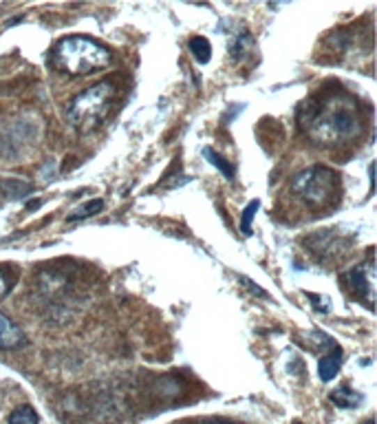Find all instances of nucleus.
I'll list each match as a JSON object with an SVG mask.
<instances>
[{
    "label": "nucleus",
    "mask_w": 377,
    "mask_h": 424,
    "mask_svg": "<svg viewBox=\"0 0 377 424\" xmlns=\"http://www.w3.org/2000/svg\"><path fill=\"white\" fill-rule=\"evenodd\" d=\"M24 342V331L9 316L0 314V349H18Z\"/></svg>",
    "instance_id": "obj_6"
},
{
    "label": "nucleus",
    "mask_w": 377,
    "mask_h": 424,
    "mask_svg": "<svg viewBox=\"0 0 377 424\" xmlns=\"http://www.w3.org/2000/svg\"><path fill=\"white\" fill-rule=\"evenodd\" d=\"M300 124L307 135L320 146H338L351 142L362 130L357 104L344 93H329L316 102L305 104Z\"/></svg>",
    "instance_id": "obj_1"
},
{
    "label": "nucleus",
    "mask_w": 377,
    "mask_h": 424,
    "mask_svg": "<svg viewBox=\"0 0 377 424\" xmlns=\"http://www.w3.org/2000/svg\"><path fill=\"white\" fill-rule=\"evenodd\" d=\"M243 283H245V285H247V287L254 292V294H259V296H267V294H265V289H261L259 285H254L252 281H247V278H243Z\"/></svg>",
    "instance_id": "obj_15"
},
{
    "label": "nucleus",
    "mask_w": 377,
    "mask_h": 424,
    "mask_svg": "<svg viewBox=\"0 0 377 424\" xmlns=\"http://www.w3.org/2000/svg\"><path fill=\"white\" fill-rule=\"evenodd\" d=\"M11 276L3 270V268H0V301H3L7 294H9V292H11Z\"/></svg>",
    "instance_id": "obj_14"
},
{
    "label": "nucleus",
    "mask_w": 377,
    "mask_h": 424,
    "mask_svg": "<svg viewBox=\"0 0 377 424\" xmlns=\"http://www.w3.org/2000/svg\"><path fill=\"white\" fill-rule=\"evenodd\" d=\"M295 424H298V422H295Z\"/></svg>",
    "instance_id": "obj_17"
},
{
    "label": "nucleus",
    "mask_w": 377,
    "mask_h": 424,
    "mask_svg": "<svg viewBox=\"0 0 377 424\" xmlns=\"http://www.w3.org/2000/svg\"><path fill=\"white\" fill-rule=\"evenodd\" d=\"M346 285L351 287L355 294L364 296V301H369V305L375 298V268L373 261L362 263L357 268H353L351 272H346Z\"/></svg>",
    "instance_id": "obj_5"
},
{
    "label": "nucleus",
    "mask_w": 377,
    "mask_h": 424,
    "mask_svg": "<svg viewBox=\"0 0 377 424\" xmlns=\"http://www.w3.org/2000/svg\"><path fill=\"white\" fill-rule=\"evenodd\" d=\"M340 365H342V351L340 349H333L331 354H325V356L320 358V365H318L320 378L325 380V382L333 380L335 376H338Z\"/></svg>",
    "instance_id": "obj_7"
},
{
    "label": "nucleus",
    "mask_w": 377,
    "mask_h": 424,
    "mask_svg": "<svg viewBox=\"0 0 377 424\" xmlns=\"http://www.w3.org/2000/svg\"><path fill=\"white\" fill-rule=\"evenodd\" d=\"M56 62L69 75H93L113 64L109 47L86 36H69L56 47Z\"/></svg>",
    "instance_id": "obj_2"
},
{
    "label": "nucleus",
    "mask_w": 377,
    "mask_h": 424,
    "mask_svg": "<svg viewBox=\"0 0 377 424\" xmlns=\"http://www.w3.org/2000/svg\"><path fill=\"white\" fill-rule=\"evenodd\" d=\"M203 155L208 157V162H210L212 166H217V168L223 172V177H225L227 181H234V166L227 164L225 157H221L219 153H214L210 146H206V149H203Z\"/></svg>",
    "instance_id": "obj_11"
},
{
    "label": "nucleus",
    "mask_w": 377,
    "mask_h": 424,
    "mask_svg": "<svg viewBox=\"0 0 377 424\" xmlns=\"http://www.w3.org/2000/svg\"><path fill=\"white\" fill-rule=\"evenodd\" d=\"M214 424H230V422H214Z\"/></svg>",
    "instance_id": "obj_16"
},
{
    "label": "nucleus",
    "mask_w": 377,
    "mask_h": 424,
    "mask_svg": "<svg viewBox=\"0 0 377 424\" xmlns=\"http://www.w3.org/2000/svg\"><path fill=\"white\" fill-rule=\"evenodd\" d=\"M259 206H261L259 202H249L247 208L243 210V221H240V230H243L245 236L252 234V219H254V215H256V210H259Z\"/></svg>",
    "instance_id": "obj_13"
},
{
    "label": "nucleus",
    "mask_w": 377,
    "mask_h": 424,
    "mask_svg": "<svg viewBox=\"0 0 377 424\" xmlns=\"http://www.w3.org/2000/svg\"><path fill=\"white\" fill-rule=\"evenodd\" d=\"M9 424H40V420H38V414L33 411V407L22 404V407L11 411Z\"/></svg>",
    "instance_id": "obj_12"
},
{
    "label": "nucleus",
    "mask_w": 377,
    "mask_h": 424,
    "mask_svg": "<svg viewBox=\"0 0 377 424\" xmlns=\"http://www.w3.org/2000/svg\"><path fill=\"white\" fill-rule=\"evenodd\" d=\"M331 402L333 404H338V407H344V409H353L355 404H360V393H355V391H351L348 387H340V389H335L331 395Z\"/></svg>",
    "instance_id": "obj_8"
},
{
    "label": "nucleus",
    "mask_w": 377,
    "mask_h": 424,
    "mask_svg": "<svg viewBox=\"0 0 377 424\" xmlns=\"http://www.w3.org/2000/svg\"><path fill=\"white\" fill-rule=\"evenodd\" d=\"M115 98V84L109 80L89 86L86 91L77 93V96L66 106V117L69 122L82 132H89L104 122V117L111 113Z\"/></svg>",
    "instance_id": "obj_3"
},
{
    "label": "nucleus",
    "mask_w": 377,
    "mask_h": 424,
    "mask_svg": "<svg viewBox=\"0 0 377 424\" xmlns=\"http://www.w3.org/2000/svg\"><path fill=\"white\" fill-rule=\"evenodd\" d=\"M190 51L194 53L197 62H201V64H208L210 58H212V47H210L208 38H201V36L192 38L190 40Z\"/></svg>",
    "instance_id": "obj_10"
},
{
    "label": "nucleus",
    "mask_w": 377,
    "mask_h": 424,
    "mask_svg": "<svg viewBox=\"0 0 377 424\" xmlns=\"http://www.w3.org/2000/svg\"><path fill=\"white\" fill-rule=\"evenodd\" d=\"M293 195L302 199L309 208H331L340 199L342 186L338 172H333L327 166H311L300 170L291 179Z\"/></svg>",
    "instance_id": "obj_4"
},
{
    "label": "nucleus",
    "mask_w": 377,
    "mask_h": 424,
    "mask_svg": "<svg viewBox=\"0 0 377 424\" xmlns=\"http://www.w3.org/2000/svg\"><path fill=\"white\" fill-rule=\"evenodd\" d=\"M104 208V202L102 199H91V202L82 204V206H77L71 215H69V221H79V219H89L93 215H98V212H102Z\"/></svg>",
    "instance_id": "obj_9"
}]
</instances>
